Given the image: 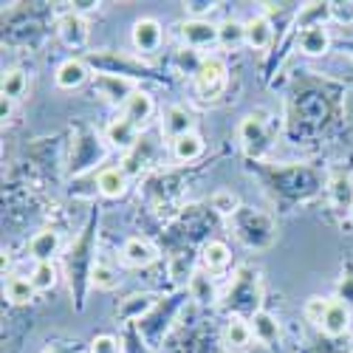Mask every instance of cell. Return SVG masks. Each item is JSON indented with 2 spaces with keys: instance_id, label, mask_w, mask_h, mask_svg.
Returning a JSON list of instances; mask_svg holds the SVG:
<instances>
[{
  "instance_id": "1",
  "label": "cell",
  "mask_w": 353,
  "mask_h": 353,
  "mask_svg": "<svg viewBox=\"0 0 353 353\" xmlns=\"http://www.w3.org/2000/svg\"><path fill=\"white\" fill-rule=\"evenodd\" d=\"M345 88L336 79L303 71L285 97V136L308 141L325 136L345 113Z\"/></svg>"
},
{
  "instance_id": "2",
  "label": "cell",
  "mask_w": 353,
  "mask_h": 353,
  "mask_svg": "<svg viewBox=\"0 0 353 353\" xmlns=\"http://www.w3.org/2000/svg\"><path fill=\"white\" fill-rule=\"evenodd\" d=\"M246 170L263 184L280 212L297 210L300 203L314 201L322 190H328V172L316 164H269L246 161Z\"/></svg>"
},
{
  "instance_id": "3",
  "label": "cell",
  "mask_w": 353,
  "mask_h": 353,
  "mask_svg": "<svg viewBox=\"0 0 353 353\" xmlns=\"http://www.w3.org/2000/svg\"><path fill=\"white\" fill-rule=\"evenodd\" d=\"M97 232H99V210H94L88 215L82 232L68 243L63 263H65V277H68V288H71V300H74V311L85 308V297L88 288H91V272L97 266Z\"/></svg>"
},
{
  "instance_id": "4",
  "label": "cell",
  "mask_w": 353,
  "mask_h": 353,
  "mask_svg": "<svg viewBox=\"0 0 353 353\" xmlns=\"http://www.w3.org/2000/svg\"><path fill=\"white\" fill-rule=\"evenodd\" d=\"M221 308L229 316H243L252 319L257 311H263V285H260V272L254 266H238L232 274L229 288L221 297Z\"/></svg>"
},
{
  "instance_id": "5",
  "label": "cell",
  "mask_w": 353,
  "mask_h": 353,
  "mask_svg": "<svg viewBox=\"0 0 353 353\" xmlns=\"http://www.w3.org/2000/svg\"><path fill=\"white\" fill-rule=\"evenodd\" d=\"M229 229L252 252H266L277 243V221L254 207H241L229 218Z\"/></svg>"
},
{
  "instance_id": "6",
  "label": "cell",
  "mask_w": 353,
  "mask_h": 353,
  "mask_svg": "<svg viewBox=\"0 0 353 353\" xmlns=\"http://www.w3.org/2000/svg\"><path fill=\"white\" fill-rule=\"evenodd\" d=\"M108 156V141L88 125H77L71 136V150H68V175L79 179V175L94 172L97 164H102Z\"/></svg>"
},
{
  "instance_id": "7",
  "label": "cell",
  "mask_w": 353,
  "mask_h": 353,
  "mask_svg": "<svg viewBox=\"0 0 353 353\" xmlns=\"http://www.w3.org/2000/svg\"><path fill=\"white\" fill-rule=\"evenodd\" d=\"M238 141H241L246 161H266L272 144H274V130H272L269 116L263 110L246 113L238 125Z\"/></svg>"
},
{
  "instance_id": "8",
  "label": "cell",
  "mask_w": 353,
  "mask_h": 353,
  "mask_svg": "<svg viewBox=\"0 0 353 353\" xmlns=\"http://www.w3.org/2000/svg\"><path fill=\"white\" fill-rule=\"evenodd\" d=\"M187 300H190V291H187V288H184V291H175L172 297H161V300H159V305H156L150 314L136 322L139 334L144 336V342L150 345L153 350L164 342V334L170 331L175 314H179V311L184 308V303H187Z\"/></svg>"
},
{
  "instance_id": "9",
  "label": "cell",
  "mask_w": 353,
  "mask_h": 353,
  "mask_svg": "<svg viewBox=\"0 0 353 353\" xmlns=\"http://www.w3.org/2000/svg\"><path fill=\"white\" fill-rule=\"evenodd\" d=\"M229 85V68L223 57H203V65L198 68V74L192 77V88L195 97L203 102H215Z\"/></svg>"
},
{
  "instance_id": "10",
  "label": "cell",
  "mask_w": 353,
  "mask_h": 353,
  "mask_svg": "<svg viewBox=\"0 0 353 353\" xmlns=\"http://www.w3.org/2000/svg\"><path fill=\"white\" fill-rule=\"evenodd\" d=\"M85 63L91 68H97V74H119V77H130V79L153 74L141 60H133V57L116 54V51H88Z\"/></svg>"
},
{
  "instance_id": "11",
  "label": "cell",
  "mask_w": 353,
  "mask_h": 353,
  "mask_svg": "<svg viewBox=\"0 0 353 353\" xmlns=\"http://www.w3.org/2000/svg\"><path fill=\"white\" fill-rule=\"evenodd\" d=\"M175 32L181 37V46L187 48H195V51H203V48H215L218 46V23L212 20H181L175 26Z\"/></svg>"
},
{
  "instance_id": "12",
  "label": "cell",
  "mask_w": 353,
  "mask_h": 353,
  "mask_svg": "<svg viewBox=\"0 0 353 353\" xmlns=\"http://www.w3.org/2000/svg\"><path fill=\"white\" fill-rule=\"evenodd\" d=\"M94 91L110 102V105H128V99L139 91L136 79L130 77H119V74H94Z\"/></svg>"
},
{
  "instance_id": "13",
  "label": "cell",
  "mask_w": 353,
  "mask_h": 353,
  "mask_svg": "<svg viewBox=\"0 0 353 353\" xmlns=\"http://www.w3.org/2000/svg\"><path fill=\"white\" fill-rule=\"evenodd\" d=\"M54 28H57V37H60V43L74 48V51L85 48L88 40H91V26H88V20L82 14H77V12H71V9L57 17Z\"/></svg>"
},
{
  "instance_id": "14",
  "label": "cell",
  "mask_w": 353,
  "mask_h": 353,
  "mask_svg": "<svg viewBox=\"0 0 353 353\" xmlns=\"http://www.w3.org/2000/svg\"><path fill=\"white\" fill-rule=\"evenodd\" d=\"M130 40L139 54H156L164 43V28L156 17H139L130 28Z\"/></svg>"
},
{
  "instance_id": "15",
  "label": "cell",
  "mask_w": 353,
  "mask_h": 353,
  "mask_svg": "<svg viewBox=\"0 0 353 353\" xmlns=\"http://www.w3.org/2000/svg\"><path fill=\"white\" fill-rule=\"evenodd\" d=\"M159 130H161V136H167L170 141H175V139L187 136V133H195V116H192V110L184 108V105H170V108H164V113H161Z\"/></svg>"
},
{
  "instance_id": "16",
  "label": "cell",
  "mask_w": 353,
  "mask_h": 353,
  "mask_svg": "<svg viewBox=\"0 0 353 353\" xmlns=\"http://www.w3.org/2000/svg\"><path fill=\"white\" fill-rule=\"evenodd\" d=\"M350 319H353V311L342 300H328V308H325V314H322L316 328L328 339H339L350 331Z\"/></svg>"
},
{
  "instance_id": "17",
  "label": "cell",
  "mask_w": 353,
  "mask_h": 353,
  "mask_svg": "<svg viewBox=\"0 0 353 353\" xmlns=\"http://www.w3.org/2000/svg\"><path fill=\"white\" fill-rule=\"evenodd\" d=\"M156 156H159V144L153 136H144L136 141L133 150L125 153V161H122V170L128 175H141V170H147L150 164H156Z\"/></svg>"
},
{
  "instance_id": "18",
  "label": "cell",
  "mask_w": 353,
  "mask_h": 353,
  "mask_svg": "<svg viewBox=\"0 0 353 353\" xmlns=\"http://www.w3.org/2000/svg\"><path fill=\"white\" fill-rule=\"evenodd\" d=\"M139 139H141V130H139L130 119H125V116L113 119V122L105 128V141H108V147H113V150H119V153L133 150Z\"/></svg>"
},
{
  "instance_id": "19",
  "label": "cell",
  "mask_w": 353,
  "mask_h": 353,
  "mask_svg": "<svg viewBox=\"0 0 353 353\" xmlns=\"http://www.w3.org/2000/svg\"><path fill=\"white\" fill-rule=\"evenodd\" d=\"M325 195H328V203H331V210L334 212H347L350 210V203H353V179L347 172H342V170H336V172H331L328 175V190H325Z\"/></svg>"
},
{
  "instance_id": "20",
  "label": "cell",
  "mask_w": 353,
  "mask_h": 353,
  "mask_svg": "<svg viewBox=\"0 0 353 353\" xmlns=\"http://www.w3.org/2000/svg\"><path fill=\"white\" fill-rule=\"evenodd\" d=\"M156 305H159V297H156V294H147V291H141V294H130V297H125V300L119 303V308H116V316H119L125 325H130V322L144 319Z\"/></svg>"
},
{
  "instance_id": "21",
  "label": "cell",
  "mask_w": 353,
  "mask_h": 353,
  "mask_svg": "<svg viewBox=\"0 0 353 353\" xmlns=\"http://www.w3.org/2000/svg\"><path fill=\"white\" fill-rule=\"evenodd\" d=\"M331 28L328 26H311V28H303L297 32V48L305 54V57H322L331 51Z\"/></svg>"
},
{
  "instance_id": "22",
  "label": "cell",
  "mask_w": 353,
  "mask_h": 353,
  "mask_svg": "<svg viewBox=\"0 0 353 353\" xmlns=\"http://www.w3.org/2000/svg\"><path fill=\"white\" fill-rule=\"evenodd\" d=\"M60 232L57 229H40L32 241H28V257L34 263H54V257L60 254Z\"/></svg>"
},
{
  "instance_id": "23",
  "label": "cell",
  "mask_w": 353,
  "mask_h": 353,
  "mask_svg": "<svg viewBox=\"0 0 353 353\" xmlns=\"http://www.w3.org/2000/svg\"><path fill=\"white\" fill-rule=\"evenodd\" d=\"M88 77H91V65H88L85 60H77V57L60 63V65H57V71H54V82H57V88H63V91L82 88L88 82Z\"/></svg>"
},
{
  "instance_id": "24",
  "label": "cell",
  "mask_w": 353,
  "mask_h": 353,
  "mask_svg": "<svg viewBox=\"0 0 353 353\" xmlns=\"http://www.w3.org/2000/svg\"><path fill=\"white\" fill-rule=\"evenodd\" d=\"M274 23L266 14H257L252 20H246V46L252 51H269L274 46Z\"/></svg>"
},
{
  "instance_id": "25",
  "label": "cell",
  "mask_w": 353,
  "mask_h": 353,
  "mask_svg": "<svg viewBox=\"0 0 353 353\" xmlns=\"http://www.w3.org/2000/svg\"><path fill=\"white\" fill-rule=\"evenodd\" d=\"M122 260L133 269H147L159 260V249L144 238H128L122 243Z\"/></svg>"
},
{
  "instance_id": "26",
  "label": "cell",
  "mask_w": 353,
  "mask_h": 353,
  "mask_svg": "<svg viewBox=\"0 0 353 353\" xmlns=\"http://www.w3.org/2000/svg\"><path fill=\"white\" fill-rule=\"evenodd\" d=\"M201 269L203 272H210V274H218V272H223L229 263H232V249L223 243V241H218V238H210V241H203L201 243Z\"/></svg>"
},
{
  "instance_id": "27",
  "label": "cell",
  "mask_w": 353,
  "mask_h": 353,
  "mask_svg": "<svg viewBox=\"0 0 353 353\" xmlns=\"http://www.w3.org/2000/svg\"><path fill=\"white\" fill-rule=\"evenodd\" d=\"M187 291H190V300L198 303V305H221L218 285H215L212 274L203 272V269H195V274H192Z\"/></svg>"
},
{
  "instance_id": "28",
  "label": "cell",
  "mask_w": 353,
  "mask_h": 353,
  "mask_svg": "<svg viewBox=\"0 0 353 353\" xmlns=\"http://www.w3.org/2000/svg\"><path fill=\"white\" fill-rule=\"evenodd\" d=\"M252 334H254V342H260L263 347H277L280 345V322L277 316H272L269 311H257L252 319Z\"/></svg>"
},
{
  "instance_id": "29",
  "label": "cell",
  "mask_w": 353,
  "mask_h": 353,
  "mask_svg": "<svg viewBox=\"0 0 353 353\" xmlns=\"http://www.w3.org/2000/svg\"><path fill=\"white\" fill-rule=\"evenodd\" d=\"M97 179H99V195L110 198V201L122 198L130 187V175L122 167H105V170L97 172Z\"/></svg>"
},
{
  "instance_id": "30",
  "label": "cell",
  "mask_w": 353,
  "mask_h": 353,
  "mask_svg": "<svg viewBox=\"0 0 353 353\" xmlns=\"http://www.w3.org/2000/svg\"><path fill=\"white\" fill-rule=\"evenodd\" d=\"M153 110H156V105H153V97L139 88V91H136V94L128 99V105L122 108V116H125V119H130V122H133V125L141 130L147 122L153 119Z\"/></svg>"
},
{
  "instance_id": "31",
  "label": "cell",
  "mask_w": 353,
  "mask_h": 353,
  "mask_svg": "<svg viewBox=\"0 0 353 353\" xmlns=\"http://www.w3.org/2000/svg\"><path fill=\"white\" fill-rule=\"evenodd\" d=\"M254 342V334H252V325L249 319L243 316H229L226 319V328H223V345L232 347V350H243Z\"/></svg>"
},
{
  "instance_id": "32",
  "label": "cell",
  "mask_w": 353,
  "mask_h": 353,
  "mask_svg": "<svg viewBox=\"0 0 353 353\" xmlns=\"http://www.w3.org/2000/svg\"><path fill=\"white\" fill-rule=\"evenodd\" d=\"M170 153L175 161H181V164H190V161H198L203 156V139L198 133H187L181 139H175L170 141Z\"/></svg>"
},
{
  "instance_id": "33",
  "label": "cell",
  "mask_w": 353,
  "mask_h": 353,
  "mask_svg": "<svg viewBox=\"0 0 353 353\" xmlns=\"http://www.w3.org/2000/svg\"><path fill=\"white\" fill-rule=\"evenodd\" d=\"M3 294H6V300L12 305H28V303H34L37 288L32 285V280L23 277V274H9L6 285H3Z\"/></svg>"
},
{
  "instance_id": "34",
  "label": "cell",
  "mask_w": 353,
  "mask_h": 353,
  "mask_svg": "<svg viewBox=\"0 0 353 353\" xmlns=\"http://www.w3.org/2000/svg\"><path fill=\"white\" fill-rule=\"evenodd\" d=\"M328 20H331V3H305L294 17V28L303 32V28L311 26H328Z\"/></svg>"
},
{
  "instance_id": "35",
  "label": "cell",
  "mask_w": 353,
  "mask_h": 353,
  "mask_svg": "<svg viewBox=\"0 0 353 353\" xmlns=\"http://www.w3.org/2000/svg\"><path fill=\"white\" fill-rule=\"evenodd\" d=\"M218 46H223L229 51H234L238 46H246V23L232 20V17L218 23Z\"/></svg>"
},
{
  "instance_id": "36",
  "label": "cell",
  "mask_w": 353,
  "mask_h": 353,
  "mask_svg": "<svg viewBox=\"0 0 353 353\" xmlns=\"http://www.w3.org/2000/svg\"><path fill=\"white\" fill-rule=\"evenodd\" d=\"M170 277H172V283L179 285L181 291L190 285V280H192V274H195V269H192V254L190 252H175L172 257H170Z\"/></svg>"
},
{
  "instance_id": "37",
  "label": "cell",
  "mask_w": 353,
  "mask_h": 353,
  "mask_svg": "<svg viewBox=\"0 0 353 353\" xmlns=\"http://www.w3.org/2000/svg\"><path fill=\"white\" fill-rule=\"evenodd\" d=\"M241 207H243V203H241V198L234 195L232 190H226V187H223V190H215V192L210 195V210H212L215 215L226 218V221H229L234 212H238Z\"/></svg>"
},
{
  "instance_id": "38",
  "label": "cell",
  "mask_w": 353,
  "mask_h": 353,
  "mask_svg": "<svg viewBox=\"0 0 353 353\" xmlns=\"http://www.w3.org/2000/svg\"><path fill=\"white\" fill-rule=\"evenodd\" d=\"M26 91H28V77H26V71L9 68V71L3 74V82H0V94H3L6 99H12V102H17V99L26 97Z\"/></svg>"
},
{
  "instance_id": "39",
  "label": "cell",
  "mask_w": 353,
  "mask_h": 353,
  "mask_svg": "<svg viewBox=\"0 0 353 353\" xmlns=\"http://www.w3.org/2000/svg\"><path fill=\"white\" fill-rule=\"evenodd\" d=\"M172 65H175V71H179V74H190V77H195L198 68L203 65V57H201V51L181 46L179 51L172 54Z\"/></svg>"
},
{
  "instance_id": "40",
  "label": "cell",
  "mask_w": 353,
  "mask_h": 353,
  "mask_svg": "<svg viewBox=\"0 0 353 353\" xmlns=\"http://www.w3.org/2000/svg\"><path fill=\"white\" fill-rule=\"evenodd\" d=\"M116 285H119V272H116L110 263L97 260V266H94V272H91V288H97V291H110V288H116Z\"/></svg>"
},
{
  "instance_id": "41",
  "label": "cell",
  "mask_w": 353,
  "mask_h": 353,
  "mask_svg": "<svg viewBox=\"0 0 353 353\" xmlns=\"http://www.w3.org/2000/svg\"><path fill=\"white\" fill-rule=\"evenodd\" d=\"M28 280H32V285L37 291H51L57 285V280H60V272H57L54 263H34L32 274H28Z\"/></svg>"
},
{
  "instance_id": "42",
  "label": "cell",
  "mask_w": 353,
  "mask_h": 353,
  "mask_svg": "<svg viewBox=\"0 0 353 353\" xmlns=\"http://www.w3.org/2000/svg\"><path fill=\"white\" fill-rule=\"evenodd\" d=\"M74 198H85V201H94L99 195V179L94 172L88 175H79V179H71V190H68Z\"/></svg>"
},
{
  "instance_id": "43",
  "label": "cell",
  "mask_w": 353,
  "mask_h": 353,
  "mask_svg": "<svg viewBox=\"0 0 353 353\" xmlns=\"http://www.w3.org/2000/svg\"><path fill=\"white\" fill-rule=\"evenodd\" d=\"M336 300H342L353 311V263H347L342 269V277L336 283Z\"/></svg>"
},
{
  "instance_id": "44",
  "label": "cell",
  "mask_w": 353,
  "mask_h": 353,
  "mask_svg": "<svg viewBox=\"0 0 353 353\" xmlns=\"http://www.w3.org/2000/svg\"><path fill=\"white\" fill-rule=\"evenodd\" d=\"M88 353H122V339H116L110 334H99L88 345Z\"/></svg>"
},
{
  "instance_id": "45",
  "label": "cell",
  "mask_w": 353,
  "mask_h": 353,
  "mask_svg": "<svg viewBox=\"0 0 353 353\" xmlns=\"http://www.w3.org/2000/svg\"><path fill=\"white\" fill-rule=\"evenodd\" d=\"M325 308H328L325 297H308L303 314H305V319L311 322V325H319V319H322V314H325Z\"/></svg>"
},
{
  "instance_id": "46",
  "label": "cell",
  "mask_w": 353,
  "mask_h": 353,
  "mask_svg": "<svg viewBox=\"0 0 353 353\" xmlns=\"http://www.w3.org/2000/svg\"><path fill=\"white\" fill-rule=\"evenodd\" d=\"M331 20L353 23V3H331Z\"/></svg>"
},
{
  "instance_id": "47",
  "label": "cell",
  "mask_w": 353,
  "mask_h": 353,
  "mask_svg": "<svg viewBox=\"0 0 353 353\" xmlns=\"http://www.w3.org/2000/svg\"><path fill=\"white\" fill-rule=\"evenodd\" d=\"M99 6L102 3H94V0H77V3H71V12H77V14H91V12H99Z\"/></svg>"
},
{
  "instance_id": "48",
  "label": "cell",
  "mask_w": 353,
  "mask_h": 353,
  "mask_svg": "<svg viewBox=\"0 0 353 353\" xmlns=\"http://www.w3.org/2000/svg\"><path fill=\"white\" fill-rule=\"evenodd\" d=\"M12 110H14V102H12V99H6V97H0V116H3V122H9Z\"/></svg>"
},
{
  "instance_id": "49",
  "label": "cell",
  "mask_w": 353,
  "mask_h": 353,
  "mask_svg": "<svg viewBox=\"0 0 353 353\" xmlns=\"http://www.w3.org/2000/svg\"><path fill=\"white\" fill-rule=\"evenodd\" d=\"M43 353H71V347H65V345H48Z\"/></svg>"
},
{
  "instance_id": "50",
  "label": "cell",
  "mask_w": 353,
  "mask_h": 353,
  "mask_svg": "<svg viewBox=\"0 0 353 353\" xmlns=\"http://www.w3.org/2000/svg\"><path fill=\"white\" fill-rule=\"evenodd\" d=\"M347 218H350V221H353V203H350V210H347Z\"/></svg>"
}]
</instances>
